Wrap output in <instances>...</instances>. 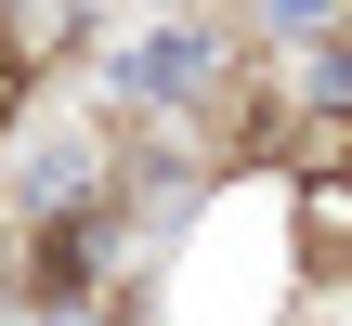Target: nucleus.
Returning a JSON list of instances; mask_svg holds the SVG:
<instances>
[{"label":"nucleus","instance_id":"1","mask_svg":"<svg viewBox=\"0 0 352 326\" xmlns=\"http://www.w3.org/2000/svg\"><path fill=\"white\" fill-rule=\"evenodd\" d=\"M183 78H196V39H144L131 52V91H183Z\"/></svg>","mask_w":352,"mask_h":326}]
</instances>
